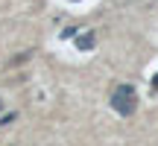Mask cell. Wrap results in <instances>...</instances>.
Returning <instances> with one entry per match:
<instances>
[{
  "instance_id": "1",
  "label": "cell",
  "mask_w": 158,
  "mask_h": 146,
  "mask_svg": "<svg viewBox=\"0 0 158 146\" xmlns=\"http://www.w3.org/2000/svg\"><path fill=\"white\" fill-rule=\"evenodd\" d=\"M111 108L117 114H123V117H132L138 108V96H135V88L132 85H117L111 94Z\"/></svg>"
},
{
  "instance_id": "2",
  "label": "cell",
  "mask_w": 158,
  "mask_h": 146,
  "mask_svg": "<svg viewBox=\"0 0 158 146\" xmlns=\"http://www.w3.org/2000/svg\"><path fill=\"white\" fill-rule=\"evenodd\" d=\"M94 44H97V35L94 32H85V35H79V38H76V47H79V50H94Z\"/></svg>"
},
{
  "instance_id": "3",
  "label": "cell",
  "mask_w": 158,
  "mask_h": 146,
  "mask_svg": "<svg viewBox=\"0 0 158 146\" xmlns=\"http://www.w3.org/2000/svg\"><path fill=\"white\" fill-rule=\"evenodd\" d=\"M12 120H15V114H6V117H0V129H3V126H9Z\"/></svg>"
},
{
  "instance_id": "4",
  "label": "cell",
  "mask_w": 158,
  "mask_h": 146,
  "mask_svg": "<svg viewBox=\"0 0 158 146\" xmlns=\"http://www.w3.org/2000/svg\"><path fill=\"white\" fill-rule=\"evenodd\" d=\"M73 35H76V29H73V26H68V29L62 32V38H73Z\"/></svg>"
},
{
  "instance_id": "5",
  "label": "cell",
  "mask_w": 158,
  "mask_h": 146,
  "mask_svg": "<svg viewBox=\"0 0 158 146\" xmlns=\"http://www.w3.org/2000/svg\"><path fill=\"white\" fill-rule=\"evenodd\" d=\"M152 88L158 91V73H155V76H152Z\"/></svg>"
},
{
  "instance_id": "6",
  "label": "cell",
  "mask_w": 158,
  "mask_h": 146,
  "mask_svg": "<svg viewBox=\"0 0 158 146\" xmlns=\"http://www.w3.org/2000/svg\"><path fill=\"white\" fill-rule=\"evenodd\" d=\"M0 108H3V102H0Z\"/></svg>"
}]
</instances>
